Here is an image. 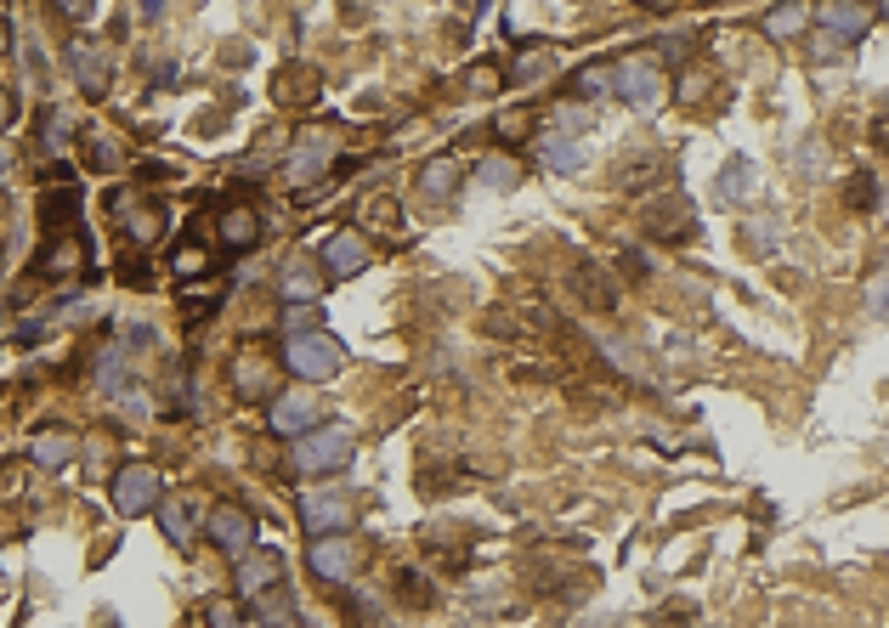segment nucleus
<instances>
[{
	"instance_id": "f257e3e1",
	"label": "nucleus",
	"mask_w": 889,
	"mask_h": 628,
	"mask_svg": "<svg viewBox=\"0 0 889 628\" xmlns=\"http://www.w3.org/2000/svg\"><path fill=\"white\" fill-rule=\"evenodd\" d=\"M284 362H289L295 380L323 385V380H335L346 369V346L335 335H323V328H307V335H289L284 340Z\"/></svg>"
},
{
	"instance_id": "f03ea898",
	"label": "nucleus",
	"mask_w": 889,
	"mask_h": 628,
	"mask_svg": "<svg viewBox=\"0 0 889 628\" xmlns=\"http://www.w3.org/2000/svg\"><path fill=\"white\" fill-rule=\"evenodd\" d=\"M357 453V431L351 425H318V431L301 437V447H295V470L301 476H328V470H346Z\"/></svg>"
},
{
	"instance_id": "7ed1b4c3",
	"label": "nucleus",
	"mask_w": 889,
	"mask_h": 628,
	"mask_svg": "<svg viewBox=\"0 0 889 628\" xmlns=\"http://www.w3.org/2000/svg\"><path fill=\"white\" fill-rule=\"evenodd\" d=\"M164 504V481H159V470L153 465H119L114 470V510L119 515H148V510H159Z\"/></svg>"
},
{
	"instance_id": "20e7f679",
	"label": "nucleus",
	"mask_w": 889,
	"mask_h": 628,
	"mask_svg": "<svg viewBox=\"0 0 889 628\" xmlns=\"http://www.w3.org/2000/svg\"><path fill=\"white\" fill-rule=\"evenodd\" d=\"M301 521L312 538H335L351 526V492L346 487H312L301 492Z\"/></svg>"
},
{
	"instance_id": "39448f33",
	"label": "nucleus",
	"mask_w": 889,
	"mask_h": 628,
	"mask_svg": "<svg viewBox=\"0 0 889 628\" xmlns=\"http://www.w3.org/2000/svg\"><path fill=\"white\" fill-rule=\"evenodd\" d=\"M612 85L630 108H657L663 103V69H657V57H623L612 62Z\"/></svg>"
},
{
	"instance_id": "423d86ee",
	"label": "nucleus",
	"mask_w": 889,
	"mask_h": 628,
	"mask_svg": "<svg viewBox=\"0 0 889 628\" xmlns=\"http://www.w3.org/2000/svg\"><path fill=\"white\" fill-rule=\"evenodd\" d=\"M205 538H210L221 555L244 560V555H250V544H255V521H250V510H244V504H216V510L205 515Z\"/></svg>"
},
{
	"instance_id": "0eeeda50",
	"label": "nucleus",
	"mask_w": 889,
	"mask_h": 628,
	"mask_svg": "<svg viewBox=\"0 0 889 628\" xmlns=\"http://www.w3.org/2000/svg\"><path fill=\"white\" fill-rule=\"evenodd\" d=\"M267 425H273L278 437H307V431H318V396L312 391H284V396H273Z\"/></svg>"
},
{
	"instance_id": "6e6552de",
	"label": "nucleus",
	"mask_w": 889,
	"mask_h": 628,
	"mask_svg": "<svg viewBox=\"0 0 889 628\" xmlns=\"http://www.w3.org/2000/svg\"><path fill=\"white\" fill-rule=\"evenodd\" d=\"M69 69H74V80H80V91L85 96H103L108 91V80H114V62H108V51L96 46V40H74L69 46Z\"/></svg>"
},
{
	"instance_id": "1a4fd4ad",
	"label": "nucleus",
	"mask_w": 889,
	"mask_h": 628,
	"mask_svg": "<svg viewBox=\"0 0 889 628\" xmlns=\"http://www.w3.org/2000/svg\"><path fill=\"white\" fill-rule=\"evenodd\" d=\"M328 164H335V142H328V137H307V142H295V153H289V164H284V176H289L295 187H312V182L328 176Z\"/></svg>"
},
{
	"instance_id": "9d476101",
	"label": "nucleus",
	"mask_w": 889,
	"mask_h": 628,
	"mask_svg": "<svg viewBox=\"0 0 889 628\" xmlns=\"http://www.w3.org/2000/svg\"><path fill=\"white\" fill-rule=\"evenodd\" d=\"M273 589H284V560L273 549H250L239 560V594L244 601H261V594H273Z\"/></svg>"
},
{
	"instance_id": "9b49d317",
	"label": "nucleus",
	"mask_w": 889,
	"mask_h": 628,
	"mask_svg": "<svg viewBox=\"0 0 889 628\" xmlns=\"http://www.w3.org/2000/svg\"><path fill=\"white\" fill-rule=\"evenodd\" d=\"M307 560H312V572H318L323 583H346V578L357 572V544L340 538V533H335V538H318Z\"/></svg>"
},
{
	"instance_id": "f8f14e48",
	"label": "nucleus",
	"mask_w": 889,
	"mask_h": 628,
	"mask_svg": "<svg viewBox=\"0 0 889 628\" xmlns=\"http://www.w3.org/2000/svg\"><path fill=\"white\" fill-rule=\"evenodd\" d=\"M318 267L328 272V278H357L369 267V244L357 239V233H335L323 244V255H318Z\"/></svg>"
},
{
	"instance_id": "ddd939ff",
	"label": "nucleus",
	"mask_w": 889,
	"mask_h": 628,
	"mask_svg": "<svg viewBox=\"0 0 889 628\" xmlns=\"http://www.w3.org/2000/svg\"><path fill=\"white\" fill-rule=\"evenodd\" d=\"M539 159L550 164V171H562V176H573V171H584V142L573 137V130H562V125H550V130H539Z\"/></svg>"
},
{
	"instance_id": "4468645a",
	"label": "nucleus",
	"mask_w": 889,
	"mask_h": 628,
	"mask_svg": "<svg viewBox=\"0 0 889 628\" xmlns=\"http://www.w3.org/2000/svg\"><path fill=\"white\" fill-rule=\"evenodd\" d=\"M216 233H221V244L227 249H255L261 244V216L250 210V205H233V210H221V221H216Z\"/></svg>"
},
{
	"instance_id": "2eb2a0df",
	"label": "nucleus",
	"mask_w": 889,
	"mask_h": 628,
	"mask_svg": "<svg viewBox=\"0 0 889 628\" xmlns=\"http://www.w3.org/2000/svg\"><path fill=\"white\" fill-rule=\"evenodd\" d=\"M74 453H80V442H74L69 431H41L35 442H28V458H35L41 470H62V465H74Z\"/></svg>"
},
{
	"instance_id": "dca6fc26",
	"label": "nucleus",
	"mask_w": 889,
	"mask_h": 628,
	"mask_svg": "<svg viewBox=\"0 0 889 628\" xmlns=\"http://www.w3.org/2000/svg\"><path fill=\"white\" fill-rule=\"evenodd\" d=\"M278 283H284V294L295 306H318V294H323V272L312 267V260H289Z\"/></svg>"
},
{
	"instance_id": "f3484780",
	"label": "nucleus",
	"mask_w": 889,
	"mask_h": 628,
	"mask_svg": "<svg viewBox=\"0 0 889 628\" xmlns=\"http://www.w3.org/2000/svg\"><path fill=\"white\" fill-rule=\"evenodd\" d=\"M85 267V244L80 239H51V249L41 255V272L46 278H74Z\"/></svg>"
},
{
	"instance_id": "a211bd4d",
	"label": "nucleus",
	"mask_w": 889,
	"mask_h": 628,
	"mask_svg": "<svg viewBox=\"0 0 889 628\" xmlns=\"http://www.w3.org/2000/svg\"><path fill=\"white\" fill-rule=\"evenodd\" d=\"M255 628H301V612H295L289 589H273L255 601Z\"/></svg>"
},
{
	"instance_id": "6ab92c4d",
	"label": "nucleus",
	"mask_w": 889,
	"mask_h": 628,
	"mask_svg": "<svg viewBox=\"0 0 889 628\" xmlns=\"http://www.w3.org/2000/svg\"><path fill=\"white\" fill-rule=\"evenodd\" d=\"M816 18H821V28H828V35H839V40H855V35H862V28L873 23L867 7H821Z\"/></svg>"
},
{
	"instance_id": "aec40b11",
	"label": "nucleus",
	"mask_w": 889,
	"mask_h": 628,
	"mask_svg": "<svg viewBox=\"0 0 889 628\" xmlns=\"http://www.w3.org/2000/svg\"><path fill=\"white\" fill-rule=\"evenodd\" d=\"M476 176H482V187H487V193H516V182H521V164H516V159H505V153H487V159L476 164Z\"/></svg>"
},
{
	"instance_id": "412c9836",
	"label": "nucleus",
	"mask_w": 889,
	"mask_h": 628,
	"mask_svg": "<svg viewBox=\"0 0 889 628\" xmlns=\"http://www.w3.org/2000/svg\"><path fill=\"white\" fill-rule=\"evenodd\" d=\"M787 164H794L799 182H821V171H828V148H821L816 137H799L794 153H787Z\"/></svg>"
},
{
	"instance_id": "4be33fe9",
	"label": "nucleus",
	"mask_w": 889,
	"mask_h": 628,
	"mask_svg": "<svg viewBox=\"0 0 889 628\" xmlns=\"http://www.w3.org/2000/svg\"><path fill=\"white\" fill-rule=\"evenodd\" d=\"M69 216H80V187H62V193H46L41 198V226H69Z\"/></svg>"
},
{
	"instance_id": "5701e85b",
	"label": "nucleus",
	"mask_w": 889,
	"mask_h": 628,
	"mask_svg": "<svg viewBox=\"0 0 889 628\" xmlns=\"http://www.w3.org/2000/svg\"><path fill=\"white\" fill-rule=\"evenodd\" d=\"M748 193H753V164L748 159H731L726 176H719V198H726V205H742Z\"/></svg>"
},
{
	"instance_id": "b1692460",
	"label": "nucleus",
	"mask_w": 889,
	"mask_h": 628,
	"mask_svg": "<svg viewBox=\"0 0 889 628\" xmlns=\"http://www.w3.org/2000/svg\"><path fill=\"white\" fill-rule=\"evenodd\" d=\"M805 23H810V7H776V12H765V35L787 40V35H799Z\"/></svg>"
},
{
	"instance_id": "393cba45",
	"label": "nucleus",
	"mask_w": 889,
	"mask_h": 628,
	"mask_svg": "<svg viewBox=\"0 0 889 628\" xmlns=\"http://www.w3.org/2000/svg\"><path fill=\"white\" fill-rule=\"evenodd\" d=\"M453 187H459V164L453 159H431V164H425V193H431V198H442Z\"/></svg>"
},
{
	"instance_id": "a878e982",
	"label": "nucleus",
	"mask_w": 889,
	"mask_h": 628,
	"mask_svg": "<svg viewBox=\"0 0 889 628\" xmlns=\"http://www.w3.org/2000/svg\"><path fill=\"white\" fill-rule=\"evenodd\" d=\"M159 521H164V538H171V544H193V515H187V504H159Z\"/></svg>"
},
{
	"instance_id": "bb28decb",
	"label": "nucleus",
	"mask_w": 889,
	"mask_h": 628,
	"mask_svg": "<svg viewBox=\"0 0 889 628\" xmlns=\"http://www.w3.org/2000/svg\"><path fill=\"white\" fill-rule=\"evenodd\" d=\"M612 85V62H589V69H578V80H573V91L584 96V103H589V96H601Z\"/></svg>"
},
{
	"instance_id": "cd10ccee",
	"label": "nucleus",
	"mask_w": 889,
	"mask_h": 628,
	"mask_svg": "<svg viewBox=\"0 0 889 628\" xmlns=\"http://www.w3.org/2000/svg\"><path fill=\"white\" fill-rule=\"evenodd\" d=\"M41 142H46V153H62V148H69V114L46 108V114H41Z\"/></svg>"
},
{
	"instance_id": "c85d7f7f",
	"label": "nucleus",
	"mask_w": 889,
	"mask_h": 628,
	"mask_svg": "<svg viewBox=\"0 0 889 628\" xmlns=\"http://www.w3.org/2000/svg\"><path fill=\"white\" fill-rule=\"evenodd\" d=\"M114 396H119V414H125L130 425H142V419L153 414V408H148V391H142V385H119Z\"/></svg>"
},
{
	"instance_id": "c756f323",
	"label": "nucleus",
	"mask_w": 889,
	"mask_h": 628,
	"mask_svg": "<svg viewBox=\"0 0 889 628\" xmlns=\"http://www.w3.org/2000/svg\"><path fill=\"white\" fill-rule=\"evenodd\" d=\"M119 369H125V351H119V346H108L103 357H96V385L119 391Z\"/></svg>"
},
{
	"instance_id": "7c9ffc66",
	"label": "nucleus",
	"mask_w": 889,
	"mask_h": 628,
	"mask_svg": "<svg viewBox=\"0 0 889 628\" xmlns=\"http://www.w3.org/2000/svg\"><path fill=\"white\" fill-rule=\"evenodd\" d=\"M239 391H244V396H261V391H267V369H261L255 357H239Z\"/></svg>"
},
{
	"instance_id": "2f4dec72",
	"label": "nucleus",
	"mask_w": 889,
	"mask_h": 628,
	"mask_svg": "<svg viewBox=\"0 0 889 628\" xmlns=\"http://www.w3.org/2000/svg\"><path fill=\"white\" fill-rule=\"evenodd\" d=\"M125 233L137 239V244H153L159 239V210H137V216L125 221Z\"/></svg>"
},
{
	"instance_id": "473e14b6",
	"label": "nucleus",
	"mask_w": 889,
	"mask_h": 628,
	"mask_svg": "<svg viewBox=\"0 0 889 628\" xmlns=\"http://www.w3.org/2000/svg\"><path fill=\"white\" fill-rule=\"evenodd\" d=\"M867 312L873 317H889V267L878 278H867Z\"/></svg>"
},
{
	"instance_id": "72a5a7b5",
	"label": "nucleus",
	"mask_w": 889,
	"mask_h": 628,
	"mask_svg": "<svg viewBox=\"0 0 889 628\" xmlns=\"http://www.w3.org/2000/svg\"><path fill=\"white\" fill-rule=\"evenodd\" d=\"M850 205H862V210H873V205H878V176H867V171H855V182H850Z\"/></svg>"
},
{
	"instance_id": "f704fd0d",
	"label": "nucleus",
	"mask_w": 889,
	"mask_h": 628,
	"mask_svg": "<svg viewBox=\"0 0 889 628\" xmlns=\"http://www.w3.org/2000/svg\"><path fill=\"white\" fill-rule=\"evenodd\" d=\"M205 267H210V255H205L199 244H187V249L176 255V272H182V278H199Z\"/></svg>"
},
{
	"instance_id": "c9c22d12",
	"label": "nucleus",
	"mask_w": 889,
	"mask_h": 628,
	"mask_svg": "<svg viewBox=\"0 0 889 628\" xmlns=\"http://www.w3.org/2000/svg\"><path fill=\"white\" fill-rule=\"evenodd\" d=\"M205 617H210V628H244V617H239V606H221V601H216V606H210Z\"/></svg>"
},
{
	"instance_id": "e433bc0d",
	"label": "nucleus",
	"mask_w": 889,
	"mask_h": 628,
	"mask_svg": "<svg viewBox=\"0 0 889 628\" xmlns=\"http://www.w3.org/2000/svg\"><path fill=\"white\" fill-rule=\"evenodd\" d=\"M544 69H550L544 57H521V62H516V74H521V80H527V74H544Z\"/></svg>"
},
{
	"instance_id": "4c0bfd02",
	"label": "nucleus",
	"mask_w": 889,
	"mask_h": 628,
	"mask_svg": "<svg viewBox=\"0 0 889 628\" xmlns=\"http://www.w3.org/2000/svg\"><path fill=\"white\" fill-rule=\"evenodd\" d=\"M7 176H12V148L0 142V182H7Z\"/></svg>"
},
{
	"instance_id": "58836bf2",
	"label": "nucleus",
	"mask_w": 889,
	"mask_h": 628,
	"mask_svg": "<svg viewBox=\"0 0 889 628\" xmlns=\"http://www.w3.org/2000/svg\"><path fill=\"white\" fill-rule=\"evenodd\" d=\"M873 142H878V148H889V119H878V125H873Z\"/></svg>"
},
{
	"instance_id": "ea45409f",
	"label": "nucleus",
	"mask_w": 889,
	"mask_h": 628,
	"mask_svg": "<svg viewBox=\"0 0 889 628\" xmlns=\"http://www.w3.org/2000/svg\"><path fill=\"white\" fill-rule=\"evenodd\" d=\"M7 119H12V96L0 91V130H7Z\"/></svg>"
},
{
	"instance_id": "a19ab883",
	"label": "nucleus",
	"mask_w": 889,
	"mask_h": 628,
	"mask_svg": "<svg viewBox=\"0 0 889 628\" xmlns=\"http://www.w3.org/2000/svg\"><path fill=\"white\" fill-rule=\"evenodd\" d=\"M12 46V28H7V12H0V51Z\"/></svg>"
},
{
	"instance_id": "79ce46f5",
	"label": "nucleus",
	"mask_w": 889,
	"mask_h": 628,
	"mask_svg": "<svg viewBox=\"0 0 889 628\" xmlns=\"http://www.w3.org/2000/svg\"><path fill=\"white\" fill-rule=\"evenodd\" d=\"M878 18H884V23H889V7H884V12H878Z\"/></svg>"
},
{
	"instance_id": "37998d69",
	"label": "nucleus",
	"mask_w": 889,
	"mask_h": 628,
	"mask_svg": "<svg viewBox=\"0 0 889 628\" xmlns=\"http://www.w3.org/2000/svg\"><path fill=\"white\" fill-rule=\"evenodd\" d=\"M369 628H391V623H369Z\"/></svg>"
}]
</instances>
